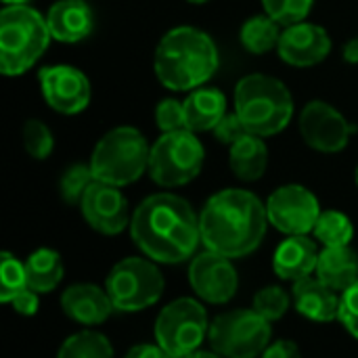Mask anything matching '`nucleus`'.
Here are the masks:
<instances>
[{
	"label": "nucleus",
	"instance_id": "obj_1",
	"mask_svg": "<svg viewBox=\"0 0 358 358\" xmlns=\"http://www.w3.org/2000/svg\"><path fill=\"white\" fill-rule=\"evenodd\" d=\"M130 235L149 260L180 264L195 254L201 241L199 216L182 197L157 193L141 201L134 210Z\"/></svg>",
	"mask_w": 358,
	"mask_h": 358
},
{
	"label": "nucleus",
	"instance_id": "obj_2",
	"mask_svg": "<svg viewBox=\"0 0 358 358\" xmlns=\"http://www.w3.org/2000/svg\"><path fill=\"white\" fill-rule=\"evenodd\" d=\"M266 206L245 189H224L208 199L199 214L201 243L227 258L256 252L266 235Z\"/></svg>",
	"mask_w": 358,
	"mask_h": 358
},
{
	"label": "nucleus",
	"instance_id": "obj_3",
	"mask_svg": "<svg viewBox=\"0 0 358 358\" xmlns=\"http://www.w3.org/2000/svg\"><path fill=\"white\" fill-rule=\"evenodd\" d=\"M218 48L214 40L191 25L170 29L155 50V76L170 90L201 88L218 69Z\"/></svg>",
	"mask_w": 358,
	"mask_h": 358
},
{
	"label": "nucleus",
	"instance_id": "obj_4",
	"mask_svg": "<svg viewBox=\"0 0 358 358\" xmlns=\"http://www.w3.org/2000/svg\"><path fill=\"white\" fill-rule=\"evenodd\" d=\"M235 113L252 134L275 136L292 122L294 99L281 80L252 73L241 78L235 88Z\"/></svg>",
	"mask_w": 358,
	"mask_h": 358
},
{
	"label": "nucleus",
	"instance_id": "obj_5",
	"mask_svg": "<svg viewBox=\"0 0 358 358\" xmlns=\"http://www.w3.org/2000/svg\"><path fill=\"white\" fill-rule=\"evenodd\" d=\"M46 17L27 4L4 6L0 13V71L21 76L44 55L50 42Z\"/></svg>",
	"mask_w": 358,
	"mask_h": 358
},
{
	"label": "nucleus",
	"instance_id": "obj_6",
	"mask_svg": "<svg viewBox=\"0 0 358 358\" xmlns=\"http://www.w3.org/2000/svg\"><path fill=\"white\" fill-rule=\"evenodd\" d=\"M149 143L130 126H120L107 132L94 147L90 157V170L94 180L126 187L143 176L149 168Z\"/></svg>",
	"mask_w": 358,
	"mask_h": 358
},
{
	"label": "nucleus",
	"instance_id": "obj_7",
	"mask_svg": "<svg viewBox=\"0 0 358 358\" xmlns=\"http://www.w3.org/2000/svg\"><path fill=\"white\" fill-rule=\"evenodd\" d=\"M203 168V147L193 130L164 132L149 155V176L155 185L174 189L191 182Z\"/></svg>",
	"mask_w": 358,
	"mask_h": 358
},
{
	"label": "nucleus",
	"instance_id": "obj_8",
	"mask_svg": "<svg viewBox=\"0 0 358 358\" xmlns=\"http://www.w3.org/2000/svg\"><path fill=\"white\" fill-rule=\"evenodd\" d=\"M271 323L254 308H237L210 323L208 340L222 358H258L271 344Z\"/></svg>",
	"mask_w": 358,
	"mask_h": 358
},
{
	"label": "nucleus",
	"instance_id": "obj_9",
	"mask_svg": "<svg viewBox=\"0 0 358 358\" xmlns=\"http://www.w3.org/2000/svg\"><path fill=\"white\" fill-rule=\"evenodd\" d=\"M162 271L149 258H124L107 275L105 289L120 313H141L164 294Z\"/></svg>",
	"mask_w": 358,
	"mask_h": 358
},
{
	"label": "nucleus",
	"instance_id": "obj_10",
	"mask_svg": "<svg viewBox=\"0 0 358 358\" xmlns=\"http://www.w3.org/2000/svg\"><path fill=\"white\" fill-rule=\"evenodd\" d=\"M210 323L206 308L193 298H178L170 302L155 321V342L172 358L197 352L208 338Z\"/></svg>",
	"mask_w": 358,
	"mask_h": 358
},
{
	"label": "nucleus",
	"instance_id": "obj_11",
	"mask_svg": "<svg viewBox=\"0 0 358 358\" xmlns=\"http://www.w3.org/2000/svg\"><path fill=\"white\" fill-rule=\"evenodd\" d=\"M266 216L268 222L294 237V235H308L315 231V224L321 216V206L315 193H310L302 185H285L273 191L266 201Z\"/></svg>",
	"mask_w": 358,
	"mask_h": 358
},
{
	"label": "nucleus",
	"instance_id": "obj_12",
	"mask_svg": "<svg viewBox=\"0 0 358 358\" xmlns=\"http://www.w3.org/2000/svg\"><path fill=\"white\" fill-rule=\"evenodd\" d=\"M300 132L308 147L321 153H340L346 149L355 128L325 101H310L300 113Z\"/></svg>",
	"mask_w": 358,
	"mask_h": 358
},
{
	"label": "nucleus",
	"instance_id": "obj_13",
	"mask_svg": "<svg viewBox=\"0 0 358 358\" xmlns=\"http://www.w3.org/2000/svg\"><path fill=\"white\" fill-rule=\"evenodd\" d=\"M189 283L201 300L210 304H227L237 294L239 277L231 258L206 250L191 260Z\"/></svg>",
	"mask_w": 358,
	"mask_h": 358
},
{
	"label": "nucleus",
	"instance_id": "obj_14",
	"mask_svg": "<svg viewBox=\"0 0 358 358\" xmlns=\"http://www.w3.org/2000/svg\"><path fill=\"white\" fill-rule=\"evenodd\" d=\"M42 96L48 107L59 113L73 115L88 107L90 103V82L88 78L71 65H50L42 67L40 73Z\"/></svg>",
	"mask_w": 358,
	"mask_h": 358
},
{
	"label": "nucleus",
	"instance_id": "obj_15",
	"mask_svg": "<svg viewBox=\"0 0 358 358\" xmlns=\"http://www.w3.org/2000/svg\"><path fill=\"white\" fill-rule=\"evenodd\" d=\"M84 220L101 235H117L130 227V208L120 187L94 180L80 201Z\"/></svg>",
	"mask_w": 358,
	"mask_h": 358
},
{
	"label": "nucleus",
	"instance_id": "obj_16",
	"mask_svg": "<svg viewBox=\"0 0 358 358\" xmlns=\"http://www.w3.org/2000/svg\"><path fill=\"white\" fill-rule=\"evenodd\" d=\"M331 50V38L325 27L317 23H296L281 31L277 52L294 67H313L321 63Z\"/></svg>",
	"mask_w": 358,
	"mask_h": 358
},
{
	"label": "nucleus",
	"instance_id": "obj_17",
	"mask_svg": "<svg viewBox=\"0 0 358 358\" xmlns=\"http://www.w3.org/2000/svg\"><path fill=\"white\" fill-rule=\"evenodd\" d=\"M61 308L71 321L86 327L105 323L109 315L115 310L107 289H101L92 283L69 285L61 294Z\"/></svg>",
	"mask_w": 358,
	"mask_h": 358
},
{
	"label": "nucleus",
	"instance_id": "obj_18",
	"mask_svg": "<svg viewBox=\"0 0 358 358\" xmlns=\"http://www.w3.org/2000/svg\"><path fill=\"white\" fill-rule=\"evenodd\" d=\"M50 36L59 42H80L94 29V15L84 0H57L46 15Z\"/></svg>",
	"mask_w": 358,
	"mask_h": 358
},
{
	"label": "nucleus",
	"instance_id": "obj_19",
	"mask_svg": "<svg viewBox=\"0 0 358 358\" xmlns=\"http://www.w3.org/2000/svg\"><path fill=\"white\" fill-rule=\"evenodd\" d=\"M292 296H294L296 310L310 321L329 323L340 317L342 298L338 296V292L327 287L321 279L306 277L296 281Z\"/></svg>",
	"mask_w": 358,
	"mask_h": 358
},
{
	"label": "nucleus",
	"instance_id": "obj_20",
	"mask_svg": "<svg viewBox=\"0 0 358 358\" xmlns=\"http://www.w3.org/2000/svg\"><path fill=\"white\" fill-rule=\"evenodd\" d=\"M317 262H319V252L315 241L308 239L306 235H294L287 237L277 248L273 258V268L277 277L296 283L300 279L310 277L317 271Z\"/></svg>",
	"mask_w": 358,
	"mask_h": 358
},
{
	"label": "nucleus",
	"instance_id": "obj_21",
	"mask_svg": "<svg viewBox=\"0 0 358 358\" xmlns=\"http://www.w3.org/2000/svg\"><path fill=\"white\" fill-rule=\"evenodd\" d=\"M315 275L334 292L344 294L358 283V254L350 245L325 248L319 254Z\"/></svg>",
	"mask_w": 358,
	"mask_h": 358
},
{
	"label": "nucleus",
	"instance_id": "obj_22",
	"mask_svg": "<svg viewBox=\"0 0 358 358\" xmlns=\"http://www.w3.org/2000/svg\"><path fill=\"white\" fill-rule=\"evenodd\" d=\"M227 115V99L216 88H197L185 101L187 128L193 132H208Z\"/></svg>",
	"mask_w": 358,
	"mask_h": 358
},
{
	"label": "nucleus",
	"instance_id": "obj_23",
	"mask_svg": "<svg viewBox=\"0 0 358 358\" xmlns=\"http://www.w3.org/2000/svg\"><path fill=\"white\" fill-rule=\"evenodd\" d=\"M229 164L237 178L248 180V182L258 180L266 172V166H268V151H266L262 136L250 132L248 136L231 145Z\"/></svg>",
	"mask_w": 358,
	"mask_h": 358
},
{
	"label": "nucleus",
	"instance_id": "obj_24",
	"mask_svg": "<svg viewBox=\"0 0 358 358\" xmlns=\"http://www.w3.org/2000/svg\"><path fill=\"white\" fill-rule=\"evenodd\" d=\"M63 260L55 250L40 248L25 260L27 287L36 294H48L63 281Z\"/></svg>",
	"mask_w": 358,
	"mask_h": 358
},
{
	"label": "nucleus",
	"instance_id": "obj_25",
	"mask_svg": "<svg viewBox=\"0 0 358 358\" xmlns=\"http://www.w3.org/2000/svg\"><path fill=\"white\" fill-rule=\"evenodd\" d=\"M281 25L268 15H256L241 27V44L252 55H264L279 46Z\"/></svg>",
	"mask_w": 358,
	"mask_h": 358
},
{
	"label": "nucleus",
	"instance_id": "obj_26",
	"mask_svg": "<svg viewBox=\"0 0 358 358\" xmlns=\"http://www.w3.org/2000/svg\"><path fill=\"white\" fill-rule=\"evenodd\" d=\"M57 358H113V348L103 334L84 329L61 344Z\"/></svg>",
	"mask_w": 358,
	"mask_h": 358
},
{
	"label": "nucleus",
	"instance_id": "obj_27",
	"mask_svg": "<svg viewBox=\"0 0 358 358\" xmlns=\"http://www.w3.org/2000/svg\"><path fill=\"white\" fill-rule=\"evenodd\" d=\"M313 233L325 248H342L352 241L355 224L346 214L338 210H327V212H321Z\"/></svg>",
	"mask_w": 358,
	"mask_h": 358
},
{
	"label": "nucleus",
	"instance_id": "obj_28",
	"mask_svg": "<svg viewBox=\"0 0 358 358\" xmlns=\"http://www.w3.org/2000/svg\"><path fill=\"white\" fill-rule=\"evenodd\" d=\"M27 287L25 262L17 260L10 252L0 256V302L10 304V300Z\"/></svg>",
	"mask_w": 358,
	"mask_h": 358
},
{
	"label": "nucleus",
	"instance_id": "obj_29",
	"mask_svg": "<svg viewBox=\"0 0 358 358\" xmlns=\"http://www.w3.org/2000/svg\"><path fill=\"white\" fill-rule=\"evenodd\" d=\"M313 4L315 0H262L266 15L283 27L302 23L313 10Z\"/></svg>",
	"mask_w": 358,
	"mask_h": 358
},
{
	"label": "nucleus",
	"instance_id": "obj_30",
	"mask_svg": "<svg viewBox=\"0 0 358 358\" xmlns=\"http://www.w3.org/2000/svg\"><path fill=\"white\" fill-rule=\"evenodd\" d=\"M254 310L258 315H262L268 323L279 321L285 317V313L289 310V296L285 294L283 287L279 285H268L262 287L256 298H254Z\"/></svg>",
	"mask_w": 358,
	"mask_h": 358
},
{
	"label": "nucleus",
	"instance_id": "obj_31",
	"mask_svg": "<svg viewBox=\"0 0 358 358\" xmlns=\"http://www.w3.org/2000/svg\"><path fill=\"white\" fill-rule=\"evenodd\" d=\"M23 145L34 159H46L55 149V136L44 122L27 120L23 126Z\"/></svg>",
	"mask_w": 358,
	"mask_h": 358
},
{
	"label": "nucleus",
	"instance_id": "obj_32",
	"mask_svg": "<svg viewBox=\"0 0 358 358\" xmlns=\"http://www.w3.org/2000/svg\"><path fill=\"white\" fill-rule=\"evenodd\" d=\"M94 182V174H92V170H90V166H71L65 174H63V178H61V197H63V201L65 203H78L80 206V201H82V197H84V193L88 191V187Z\"/></svg>",
	"mask_w": 358,
	"mask_h": 358
},
{
	"label": "nucleus",
	"instance_id": "obj_33",
	"mask_svg": "<svg viewBox=\"0 0 358 358\" xmlns=\"http://www.w3.org/2000/svg\"><path fill=\"white\" fill-rule=\"evenodd\" d=\"M155 122L162 132L185 130L187 128L185 103H180L178 99H164L155 109Z\"/></svg>",
	"mask_w": 358,
	"mask_h": 358
},
{
	"label": "nucleus",
	"instance_id": "obj_34",
	"mask_svg": "<svg viewBox=\"0 0 358 358\" xmlns=\"http://www.w3.org/2000/svg\"><path fill=\"white\" fill-rule=\"evenodd\" d=\"M250 134V130H248V126L243 124V120L237 115V113H227L220 122H218V126L214 128V136L220 141V143H224V145H235L237 141H241L243 136H248Z\"/></svg>",
	"mask_w": 358,
	"mask_h": 358
},
{
	"label": "nucleus",
	"instance_id": "obj_35",
	"mask_svg": "<svg viewBox=\"0 0 358 358\" xmlns=\"http://www.w3.org/2000/svg\"><path fill=\"white\" fill-rule=\"evenodd\" d=\"M340 323L346 327V331L358 340V283L352 285L348 292L342 294L340 304Z\"/></svg>",
	"mask_w": 358,
	"mask_h": 358
},
{
	"label": "nucleus",
	"instance_id": "obj_36",
	"mask_svg": "<svg viewBox=\"0 0 358 358\" xmlns=\"http://www.w3.org/2000/svg\"><path fill=\"white\" fill-rule=\"evenodd\" d=\"M10 306L17 315H23V317H34L38 313V306H40V300H38V294L29 287H25L23 292H19L13 300H10Z\"/></svg>",
	"mask_w": 358,
	"mask_h": 358
},
{
	"label": "nucleus",
	"instance_id": "obj_37",
	"mask_svg": "<svg viewBox=\"0 0 358 358\" xmlns=\"http://www.w3.org/2000/svg\"><path fill=\"white\" fill-rule=\"evenodd\" d=\"M260 358H302L300 348L292 340H279L271 344Z\"/></svg>",
	"mask_w": 358,
	"mask_h": 358
},
{
	"label": "nucleus",
	"instance_id": "obj_38",
	"mask_svg": "<svg viewBox=\"0 0 358 358\" xmlns=\"http://www.w3.org/2000/svg\"><path fill=\"white\" fill-rule=\"evenodd\" d=\"M124 358H172L157 342L155 344H138L130 348Z\"/></svg>",
	"mask_w": 358,
	"mask_h": 358
},
{
	"label": "nucleus",
	"instance_id": "obj_39",
	"mask_svg": "<svg viewBox=\"0 0 358 358\" xmlns=\"http://www.w3.org/2000/svg\"><path fill=\"white\" fill-rule=\"evenodd\" d=\"M344 59L348 63H358V36L346 42V46H344Z\"/></svg>",
	"mask_w": 358,
	"mask_h": 358
},
{
	"label": "nucleus",
	"instance_id": "obj_40",
	"mask_svg": "<svg viewBox=\"0 0 358 358\" xmlns=\"http://www.w3.org/2000/svg\"><path fill=\"white\" fill-rule=\"evenodd\" d=\"M182 358H222L218 352H206V350H197V352H193V355H189V357H182Z\"/></svg>",
	"mask_w": 358,
	"mask_h": 358
},
{
	"label": "nucleus",
	"instance_id": "obj_41",
	"mask_svg": "<svg viewBox=\"0 0 358 358\" xmlns=\"http://www.w3.org/2000/svg\"><path fill=\"white\" fill-rule=\"evenodd\" d=\"M6 6H15V4H25L27 0H2Z\"/></svg>",
	"mask_w": 358,
	"mask_h": 358
},
{
	"label": "nucleus",
	"instance_id": "obj_42",
	"mask_svg": "<svg viewBox=\"0 0 358 358\" xmlns=\"http://www.w3.org/2000/svg\"><path fill=\"white\" fill-rule=\"evenodd\" d=\"M191 4H203V2H208V0H189Z\"/></svg>",
	"mask_w": 358,
	"mask_h": 358
},
{
	"label": "nucleus",
	"instance_id": "obj_43",
	"mask_svg": "<svg viewBox=\"0 0 358 358\" xmlns=\"http://www.w3.org/2000/svg\"><path fill=\"white\" fill-rule=\"evenodd\" d=\"M357 185H358V168H357Z\"/></svg>",
	"mask_w": 358,
	"mask_h": 358
}]
</instances>
